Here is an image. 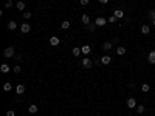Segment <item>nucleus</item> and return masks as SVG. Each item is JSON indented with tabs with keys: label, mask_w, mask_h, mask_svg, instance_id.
<instances>
[{
	"label": "nucleus",
	"mask_w": 155,
	"mask_h": 116,
	"mask_svg": "<svg viewBox=\"0 0 155 116\" xmlns=\"http://www.w3.org/2000/svg\"><path fill=\"white\" fill-rule=\"evenodd\" d=\"M13 71H14V73H20V67H19V65H16Z\"/></svg>",
	"instance_id": "7c9ffc66"
},
{
	"label": "nucleus",
	"mask_w": 155,
	"mask_h": 116,
	"mask_svg": "<svg viewBox=\"0 0 155 116\" xmlns=\"http://www.w3.org/2000/svg\"><path fill=\"white\" fill-rule=\"evenodd\" d=\"M71 53H73V56H75V57H78V56H79V54H81V53H82V51H81V48L75 47V48L71 50Z\"/></svg>",
	"instance_id": "f3484780"
},
{
	"label": "nucleus",
	"mask_w": 155,
	"mask_h": 116,
	"mask_svg": "<svg viewBox=\"0 0 155 116\" xmlns=\"http://www.w3.org/2000/svg\"><path fill=\"white\" fill-rule=\"evenodd\" d=\"M79 3L82 5V6H87V5L90 3V0H79Z\"/></svg>",
	"instance_id": "c85d7f7f"
},
{
	"label": "nucleus",
	"mask_w": 155,
	"mask_h": 116,
	"mask_svg": "<svg viewBox=\"0 0 155 116\" xmlns=\"http://www.w3.org/2000/svg\"><path fill=\"white\" fill-rule=\"evenodd\" d=\"M61 26H62V30H68V28H70V22H68V20H64V22L61 23Z\"/></svg>",
	"instance_id": "4be33fe9"
},
{
	"label": "nucleus",
	"mask_w": 155,
	"mask_h": 116,
	"mask_svg": "<svg viewBox=\"0 0 155 116\" xmlns=\"http://www.w3.org/2000/svg\"><path fill=\"white\" fill-rule=\"evenodd\" d=\"M110 62H112V57L109 56V54H104V56L101 57V64H102V65H109Z\"/></svg>",
	"instance_id": "423d86ee"
},
{
	"label": "nucleus",
	"mask_w": 155,
	"mask_h": 116,
	"mask_svg": "<svg viewBox=\"0 0 155 116\" xmlns=\"http://www.w3.org/2000/svg\"><path fill=\"white\" fill-rule=\"evenodd\" d=\"M147 60H149V64L155 65V51H150V53H149V56H147Z\"/></svg>",
	"instance_id": "9b49d317"
},
{
	"label": "nucleus",
	"mask_w": 155,
	"mask_h": 116,
	"mask_svg": "<svg viewBox=\"0 0 155 116\" xmlns=\"http://www.w3.org/2000/svg\"><path fill=\"white\" fill-rule=\"evenodd\" d=\"M16 91H17V94H19V96L23 94V93H25V85H23V84H19V85L16 87Z\"/></svg>",
	"instance_id": "9d476101"
},
{
	"label": "nucleus",
	"mask_w": 155,
	"mask_h": 116,
	"mask_svg": "<svg viewBox=\"0 0 155 116\" xmlns=\"http://www.w3.org/2000/svg\"><path fill=\"white\" fill-rule=\"evenodd\" d=\"M113 16L116 17V19L121 20V19H124V11H123V10H115V11H113Z\"/></svg>",
	"instance_id": "6e6552de"
},
{
	"label": "nucleus",
	"mask_w": 155,
	"mask_h": 116,
	"mask_svg": "<svg viewBox=\"0 0 155 116\" xmlns=\"http://www.w3.org/2000/svg\"><path fill=\"white\" fill-rule=\"evenodd\" d=\"M6 116H16V111H14V110H8V111H6Z\"/></svg>",
	"instance_id": "c756f323"
},
{
	"label": "nucleus",
	"mask_w": 155,
	"mask_h": 116,
	"mask_svg": "<svg viewBox=\"0 0 155 116\" xmlns=\"http://www.w3.org/2000/svg\"><path fill=\"white\" fill-rule=\"evenodd\" d=\"M116 54H118V56H124V54H126V47H121V45H120V47L116 48Z\"/></svg>",
	"instance_id": "ddd939ff"
},
{
	"label": "nucleus",
	"mask_w": 155,
	"mask_h": 116,
	"mask_svg": "<svg viewBox=\"0 0 155 116\" xmlns=\"http://www.w3.org/2000/svg\"><path fill=\"white\" fill-rule=\"evenodd\" d=\"M20 31H22L23 34L30 33V31H31V26H30V23H22V26H20Z\"/></svg>",
	"instance_id": "0eeeda50"
},
{
	"label": "nucleus",
	"mask_w": 155,
	"mask_h": 116,
	"mask_svg": "<svg viewBox=\"0 0 155 116\" xmlns=\"http://www.w3.org/2000/svg\"><path fill=\"white\" fill-rule=\"evenodd\" d=\"M11 88H13V85H11L10 82H5V84H3V90H5V91H11Z\"/></svg>",
	"instance_id": "5701e85b"
},
{
	"label": "nucleus",
	"mask_w": 155,
	"mask_h": 116,
	"mask_svg": "<svg viewBox=\"0 0 155 116\" xmlns=\"http://www.w3.org/2000/svg\"><path fill=\"white\" fill-rule=\"evenodd\" d=\"M102 50H104V51H110V50H112V43H110V42H104V43H102Z\"/></svg>",
	"instance_id": "dca6fc26"
},
{
	"label": "nucleus",
	"mask_w": 155,
	"mask_h": 116,
	"mask_svg": "<svg viewBox=\"0 0 155 116\" xmlns=\"http://www.w3.org/2000/svg\"><path fill=\"white\" fill-rule=\"evenodd\" d=\"M141 33H143V34H149V33H150V26H149V25H143V26H141Z\"/></svg>",
	"instance_id": "2eb2a0df"
},
{
	"label": "nucleus",
	"mask_w": 155,
	"mask_h": 116,
	"mask_svg": "<svg viewBox=\"0 0 155 116\" xmlns=\"http://www.w3.org/2000/svg\"><path fill=\"white\" fill-rule=\"evenodd\" d=\"M95 28H96V23H95V22L87 25V31H90V33H92V31H95Z\"/></svg>",
	"instance_id": "412c9836"
},
{
	"label": "nucleus",
	"mask_w": 155,
	"mask_h": 116,
	"mask_svg": "<svg viewBox=\"0 0 155 116\" xmlns=\"http://www.w3.org/2000/svg\"><path fill=\"white\" fill-rule=\"evenodd\" d=\"M107 22H109V20H106L104 17H96V20H95L96 26H104V25H106Z\"/></svg>",
	"instance_id": "39448f33"
},
{
	"label": "nucleus",
	"mask_w": 155,
	"mask_h": 116,
	"mask_svg": "<svg viewBox=\"0 0 155 116\" xmlns=\"http://www.w3.org/2000/svg\"><path fill=\"white\" fill-rule=\"evenodd\" d=\"M152 26H155V20H152Z\"/></svg>",
	"instance_id": "f704fd0d"
},
{
	"label": "nucleus",
	"mask_w": 155,
	"mask_h": 116,
	"mask_svg": "<svg viewBox=\"0 0 155 116\" xmlns=\"http://www.w3.org/2000/svg\"><path fill=\"white\" fill-rule=\"evenodd\" d=\"M8 30H10V31L17 30V23H16V22H13V20H10V22H8Z\"/></svg>",
	"instance_id": "4468645a"
},
{
	"label": "nucleus",
	"mask_w": 155,
	"mask_h": 116,
	"mask_svg": "<svg viewBox=\"0 0 155 116\" xmlns=\"http://www.w3.org/2000/svg\"><path fill=\"white\" fill-rule=\"evenodd\" d=\"M16 6H17V10H20V11H22V10H25V3H23V2H17V5H16Z\"/></svg>",
	"instance_id": "b1692460"
},
{
	"label": "nucleus",
	"mask_w": 155,
	"mask_h": 116,
	"mask_svg": "<svg viewBox=\"0 0 155 116\" xmlns=\"http://www.w3.org/2000/svg\"><path fill=\"white\" fill-rule=\"evenodd\" d=\"M23 17H25L26 20H28V19H31V13H28V11H25V13H23Z\"/></svg>",
	"instance_id": "cd10ccee"
},
{
	"label": "nucleus",
	"mask_w": 155,
	"mask_h": 116,
	"mask_svg": "<svg viewBox=\"0 0 155 116\" xmlns=\"http://www.w3.org/2000/svg\"><path fill=\"white\" fill-rule=\"evenodd\" d=\"M37 110H39V108H37V105H34V104L28 107V111H30V113H37Z\"/></svg>",
	"instance_id": "aec40b11"
},
{
	"label": "nucleus",
	"mask_w": 155,
	"mask_h": 116,
	"mask_svg": "<svg viewBox=\"0 0 155 116\" xmlns=\"http://www.w3.org/2000/svg\"><path fill=\"white\" fill-rule=\"evenodd\" d=\"M14 59H16V60H20V59H22V56H19V54H16V56H14Z\"/></svg>",
	"instance_id": "473e14b6"
},
{
	"label": "nucleus",
	"mask_w": 155,
	"mask_h": 116,
	"mask_svg": "<svg viewBox=\"0 0 155 116\" xmlns=\"http://www.w3.org/2000/svg\"><path fill=\"white\" fill-rule=\"evenodd\" d=\"M5 6H6V8H11V6H13V2H11V0H8V2L5 3Z\"/></svg>",
	"instance_id": "2f4dec72"
},
{
	"label": "nucleus",
	"mask_w": 155,
	"mask_h": 116,
	"mask_svg": "<svg viewBox=\"0 0 155 116\" xmlns=\"http://www.w3.org/2000/svg\"><path fill=\"white\" fill-rule=\"evenodd\" d=\"M50 45H51V47H58V45H59V37H56V36L50 37Z\"/></svg>",
	"instance_id": "1a4fd4ad"
},
{
	"label": "nucleus",
	"mask_w": 155,
	"mask_h": 116,
	"mask_svg": "<svg viewBox=\"0 0 155 116\" xmlns=\"http://www.w3.org/2000/svg\"><path fill=\"white\" fill-rule=\"evenodd\" d=\"M3 56L6 57V59H11V57H14L16 56V51H14V47H8L5 51H3Z\"/></svg>",
	"instance_id": "f257e3e1"
},
{
	"label": "nucleus",
	"mask_w": 155,
	"mask_h": 116,
	"mask_svg": "<svg viewBox=\"0 0 155 116\" xmlns=\"http://www.w3.org/2000/svg\"><path fill=\"white\" fill-rule=\"evenodd\" d=\"M81 20L84 22V25H88V23H90V17H88V14H84L82 17H81Z\"/></svg>",
	"instance_id": "a211bd4d"
},
{
	"label": "nucleus",
	"mask_w": 155,
	"mask_h": 116,
	"mask_svg": "<svg viewBox=\"0 0 155 116\" xmlns=\"http://www.w3.org/2000/svg\"><path fill=\"white\" fill-rule=\"evenodd\" d=\"M126 104H127V107H129V108H136V101H135V97H129Z\"/></svg>",
	"instance_id": "7ed1b4c3"
},
{
	"label": "nucleus",
	"mask_w": 155,
	"mask_h": 116,
	"mask_svg": "<svg viewBox=\"0 0 155 116\" xmlns=\"http://www.w3.org/2000/svg\"><path fill=\"white\" fill-rule=\"evenodd\" d=\"M0 71H2L3 74L10 73V65H6V64H2V65H0Z\"/></svg>",
	"instance_id": "f8f14e48"
},
{
	"label": "nucleus",
	"mask_w": 155,
	"mask_h": 116,
	"mask_svg": "<svg viewBox=\"0 0 155 116\" xmlns=\"http://www.w3.org/2000/svg\"><path fill=\"white\" fill-rule=\"evenodd\" d=\"M99 3H102V5H106V3H109V0H99Z\"/></svg>",
	"instance_id": "72a5a7b5"
},
{
	"label": "nucleus",
	"mask_w": 155,
	"mask_h": 116,
	"mask_svg": "<svg viewBox=\"0 0 155 116\" xmlns=\"http://www.w3.org/2000/svg\"><path fill=\"white\" fill-rule=\"evenodd\" d=\"M149 19H150V20H155V10H150V11H149Z\"/></svg>",
	"instance_id": "393cba45"
},
{
	"label": "nucleus",
	"mask_w": 155,
	"mask_h": 116,
	"mask_svg": "<svg viewBox=\"0 0 155 116\" xmlns=\"http://www.w3.org/2000/svg\"><path fill=\"white\" fill-rule=\"evenodd\" d=\"M149 90H150V85H149V84H143V85H141V91H143V93H147Z\"/></svg>",
	"instance_id": "6ab92c4d"
},
{
	"label": "nucleus",
	"mask_w": 155,
	"mask_h": 116,
	"mask_svg": "<svg viewBox=\"0 0 155 116\" xmlns=\"http://www.w3.org/2000/svg\"><path fill=\"white\" fill-rule=\"evenodd\" d=\"M81 51H82L84 56H88L90 53H92V47H90V45H84V47H81Z\"/></svg>",
	"instance_id": "20e7f679"
},
{
	"label": "nucleus",
	"mask_w": 155,
	"mask_h": 116,
	"mask_svg": "<svg viewBox=\"0 0 155 116\" xmlns=\"http://www.w3.org/2000/svg\"><path fill=\"white\" fill-rule=\"evenodd\" d=\"M118 19H116V17L115 16H110V17H109V23H115Z\"/></svg>",
	"instance_id": "a878e982"
},
{
	"label": "nucleus",
	"mask_w": 155,
	"mask_h": 116,
	"mask_svg": "<svg viewBox=\"0 0 155 116\" xmlns=\"http://www.w3.org/2000/svg\"><path fill=\"white\" fill-rule=\"evenodd\" d=\"M136 111H138V113H143V111H144V105H136Z\"/></svg>",
	"instance_id": "bb28decb"
},
{
	"label": "nucleus",
	"mask_w": 155,
	"mask_h": 116,
	"mask_svg": "<svg viewBox=\"0 0 155 116\" xmlns=\"http://www.w3.org/2000/svg\"><path fill=\"white\" fill-rule=\"evenodd\" d=\"M92 65H93V62H92V59H88V57H84L82 59V67L84 68H92Z\"/></svg>",
	"instance_id": "f03ea898"
}]
</instances>
